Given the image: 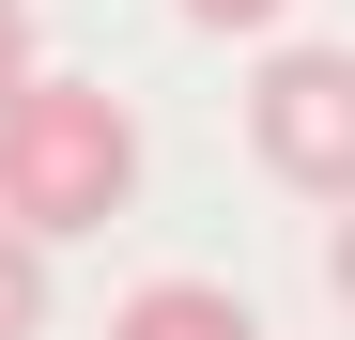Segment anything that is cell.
I'll list each match as a JSON object with an SVG mask.
<instances>
[{
  "label": "cell",
  "mask_w": 355,
  "mask_h": 340,
  "mask_svg": "<svg viewBox=\"0 0 355 340\" xmlns=\"http://www.w3.org/2000/svg\"><path fill=\"white\" fill-rule=\"evenodd\" d=\"M248 155L324 216L355 201V46H278L248 78Z\"/></svg>",
  "instance_id": "cell-2"
},
{
  "label": "cell",
  "mask_w": 355,
  "mask_h": 340,
  "mask_svg": "<svg viewBox=\"0 0 355 340\" xmlns=\"http://www.w3.org/2000/svg\"><path fill=\"white\" fill-rule=\"evenodd\" d=\"M324 294H340V325H355V201H340V232H324Z\"/></svg>",
  "instance_id": "cell-6"
},
{
  "label": "cell",
  "mask_w": 355,
  "mask_h": 340,
  "mask_svg": "<svg viewBox=\"0 0 355 340\" xmlns=\"http://www.w3.org/2000/svg\"><path fill=\"white\" fill-rule=\"evenodd\" d=\"M170 16H186V31H278L293 0H170Z\"/></svg>",
  "instance_id": "cell-5"
},
{
  "label": "cell",
  "mask_w": 355,
  "mask_h": 340,
  "mask_svg": "<svg viewBox=\"0 0 355 340\" xmlns=\"http://www.w3.org/2000/svg\"><path fill=\"white\" fill-rule=\"evenodd\" d=\"M31 325H46V232L0 216V340H31Z\"/></svg>",
  "instance_id": "cell-4"
},
{
  "label": "cell",
  "mask_w": 355,
  "mask_h": 340,
  "mask_svg": "<svg viewBox=\"0 0 355 340\" xmlns=\"http://www.w3.org/2000/svg\"><path fill=\"white\" fill-rule=\"evenodd\" d=\"M108 340H263L248 294H216V278H139L124 309H108Z\"/></svg>",
  "instance_id": "cell-3"
},
{
  "label": "cell",
  "mask_w": 355,
  "mask_h": 340,
  "mask_svg": "<svg viewBox=\"0 0 355 340\" xmlns=\"http://www.w3.org/2000/svg\"><path fill=\"white\" fill-rule=\"evenodd\" d=\"M139 201V108L93 78H16L0 93V216L16 232H108Z\"/></svg>",
  "instance_id": "cell-1"
},
{
  "label": "cell",
  "mask_w": 355,
  "mask_h": 340,
  "mask_svg": "<svg viewBox=\"0 0 355 340\" xmlns=\"http://www.w3.org/2000/svg\"><path fill=\"white\" fill-rule=\"evenodd\" d=\"M31 78V0H0V93Z\"/></svg>",
  "instance_id": "cell-7"
}]
</instances>
